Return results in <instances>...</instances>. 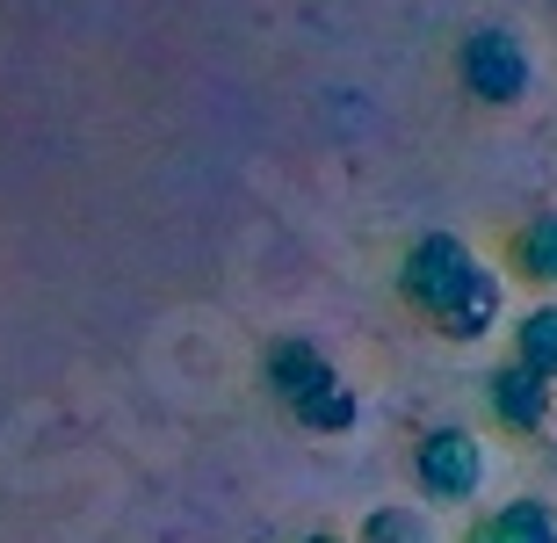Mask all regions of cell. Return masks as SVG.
<instances>
[{"instance_id": "cell-1", "label": "cell", "mask_w": 557, "mask_h": 543, "mask_svg": "<svg viewBox=\"0 0 557 543\" xmlns=\"http://www.w3.org/2000/svg\"><path fill=\"white\" fill-rule=\"evenodd\" d=\"M456 81L463 95L485 109H515L529 87H536V65H529V44L515 29H471L456 44Z\"/></svg>"}, {"instance_id": "cell-9", "label": "cell", "mask_w": 557, "mask_h": 543, "mask_svg": "<svg viewBox=\"0 0 557 543\" xmlns=\"http://www.w3.org/2000/svg\"><path fill=\"white\" fill-rule=\"evenodd\" d=\"M515 362H529L536 377L557 384V297H543L515 319Z\"/></svg>"}, {"instance_id": "cell-6", "label": "cell", "mask_w": 557, "mask_h": 543, "mask_svg": "<svg viewBox=\"0 0 557 543\" xmlns=\"http://www.w3.org/2000/svg\"><path fill=\"white\" fill-rule=\"evenodd\" d=\"M499 312H507V283H499L493 269H478L471 283L428 319V326H434V334H449V341H485L499 326Z\"/></svg>"}, {"instance_id": "cell-11", "label": "cell", "mask_w": 557, "mask_h": 543, "mask_svg": "<svg viewBox=\"0 0 557 543\" xmlns=\"http://www.w3.org/2000/svg\"><path fill=\"white\" fill-rule=\"evenodd\" d=\"M355 543H434V522L420 507H370Z\"/></svg>"}, {"instance_id": "cell-10", "label": "cell", "mask_w": 557, "mask_h": 543, "mask_svg": "<svg viewBox=\"0 0 557 543\" xmlns=\"http://www.w3.org/2000/svg\"><path fill=\"white\" fill-rule=\"evenodd\" d=\"M297 420H305L311 435H348L355 420H362V406H355V392L341 384V377H333L326 392H311L305 406H297Z\"/></svg>"}, {"instance_id": "cell-7", "label": "cell", "mask_w": 557, "mask_h": 543, "mask_svg": "<svg viewBox=\"0 0 557 543\" xmlns=\"http://www.w3.org/2000/svg\"><path fill=\"white\" fill-rule=\"evenodd\" d=\"M463 543H557V507L550 501H507L493 515H478Z\"/></svg>"}, {"instance_id": "cell-8", "label": "cell", "mask_w": 557, "mask_h": 543, "mask_svg": "<svg viewBox=\"0 0 557 543\" xmlns=\"http://www.w3.org/2000/svg\"><path fill=\"white\" fill-rule=\"evenodd\" d=\"M507 275L536 283V291H557V210L529 218V225L507 239Z\"/></svg>"}, {"instance_id": "cell-4", "label": "cell", "mask_w": 557, "mask_h": 543, "mask_svg": "<svg viewBox=\"0 0 557 543\" xmlns=\"http://www.w3.org/2000/svg\"><path fill=\"white\" fill-rule=\"evenodd\" d=\"M485 414H493L499 435H543L557 414V384L550 377H536L529 362H493L485 370Z\"/></svg>"}, {"instance_id": "cell-2", "label": "cell", "mask_w": 557, "mask_h": 543, "mask_svg": "<svg viewBox=\"0 0 557 543\" xmlns=\"http://www.w3.org/2000/svg\"><path fill=\"white\" fill-rule=\"evenodd\" d=\"M413 485H420V501H428V507L478 501V485H485V442H478L471 428H434V435H420Z\"/></svg>"}, {"instance_id": "cell-5", "label": "cell", "mask_w": 557, "mask_h": 543, "mask_svg": "<svg viewBox=\"0 0 557 543\" xmlns=\"http://www.w3.org/2000/svg\"><path fill=\"white\" fill-rule=\"evenodd\" d=\"M261 384H269L289 414H297L311 392H326V384H333V362L319 356L311 341H269V356H261Z\"/></svg>"}, {"instance_id": "cell-12", "label": "cell", "mask_w": 557, "mask_h": 543, "mask_svg": "<svg viewBox=\"0 0 557 543\" xmlns=\"http://www.w3.org/2000/svg\"><path fill=\"white\" fill-rule=\"evenodd\" d=\"M305 543H355V536H326V529H319V536H305Z\"/></svg>"}, {"instance_id": "cell-3", "label": "cell", "mask_w": 557, "mask_h": 543, "mask_svg": "<svg viewBox=\"0 0 557 543\" xmlns=\"http://www.w3.org/2000/svg\"><path fill=\"white\" fill-rule=\"evenodd\" d=\"M478 269H485V261H478L456 232H428V239H413V254L398 261V297H406L420 319H434Z\"/></svg>"}]
</instances>
